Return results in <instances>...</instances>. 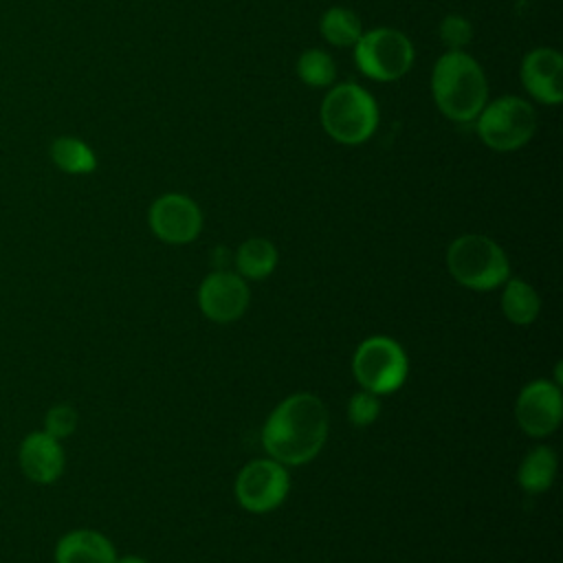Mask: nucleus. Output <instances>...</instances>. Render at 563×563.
<instances>
[{"label": "nucleus", "instance_id": "22", "mask_svg": "<svg viewBox=\"0 0 563 563\" xmlns=\"http://www.w3.org/2000/svg\"><path fill=\"white\" fill-rule=\"evenodd\" d=\"M440 37L449 51H462L473 37V26L462 15H446L440 24Z\"/></svg>", "mask_w": 563, "mask_h": 563}, {"label": "nucleus", "instance_id": "4", "mask_svg": "<svg viewBox=\"0 0 563 563\" xmlns=\"http://www.w3.org/2000/svg\"><path fill=\"white\" fill-rule=\"evenodd\" d=\"M446 264L455 282L473 290H490L510 277V264L497 242L486 235H460L446 251Z\"/></svg>", "mask_w": 563, "mask_h": 563}, {"label": "nucleus", "instance_id": "24", "mask_svg": "<svg viewBox=\"0 0 563 563\" xmlns=\"http://www.w3.org/2000/svg\"><path fill=\"white\" fill-rule=\"evenodd\" d=\"M114 563H147L141 556H123V559H114Z\"/></svg>", "mask_w": 563, "mask_h": 563}, {"label": "nucleus", "instance_id": "14", "mask_svg": "<svg viewBox=\"0 0 563 563\" xmlns=\"http://www.w3.org/2000/svg\"><path fill=\"white\" fill-rule=\"evenodd\" d=\"M114 559L112 543L97 530L66 532L55 545V563H114Z\"/></svg>", "mask_w": 563, "mask_h": 563}, {"label": "nucleus", "instance_id": "3", "mask_svg": "<svg viewBox=\"0 0 563 563\" xmlns=\"http://www.w3.org/2000/svg\"><path fill=\"white\" fill-rule=\"evenodd\" d=\"M321 123L336 143L361 145L378 125V108L374 97L358 84H339L321 103Z\"/></svg>", "mask_w": 563, "mask_h": 563}, {"label": "nucleus", "instance_id": "15", "mask_svg": "<svg viewBox=\"0 0 563 563\" xmlns=\"http://www.w3.org/2000/svg\"><path fill=\"white\" fill-rule=\"evenodd\" d=\"M519 486L530 493H543L556 477V453L550 446H534L519 466Z\"/></svg>", "mask_w": 563, "mask_h": 563}, {"label": "nucleus", "instance_id": "11", "mask_svg": "<svg viewBox=\"0 0 563 563\" xmlns=\"http://www.w3.org/2000/svg\"><path fill=\"white\" fill-rule=\"evenodd\" d=\"M249 297L251 295L244 277L229 271H216L207 275L198 290L200 310L216 323L240 319L249 306Z\"/></svg>", "mask_w": 563, "mask_h": 563}, {"label": "nucleus", "instance_id": "2", "mask_svg": "<svg viewBox=\"0 0 563 563\" xmlns=\"http://www.w3.org/2000/svg\"><path fill=\"white\" fill-rule=\"evenodd\" d=\"M431 90L438 110L457 123L473 121L488 103L486 75L464 51H446L435 62Z\"/></svg>", "mask_w": 563, "mask_h": 563}, {"label": "nucleus", "instance_id": "10", "mask_svg": "<svg viewBox=\"0 0 563 563\" xmlns=\"http://www.w3.org/2000/svg\"><path fill=\"white\" fill-rule=\"evenodd\" d=\"M515 416L519 427L532 438H543L556 431L563 418L559 385L550 380H534L526 385L517 398Z\"/></svg>", "mask_w": 563, "mask_h": 563}, {"label": "nucleus", "instance_id": "16", "mask_svg": "<svg viewBox=\"0 0 563 563\" xmlns=\"http://www.w3.org/2000/svg\"><path fill=\"white\" fill-rule=\"evenodd\" d=\"M235 266H238L240 277L264 279L277 266V249L271 240L251 238L244 244H240V249L235 253Z\"/></svg>", "mask_w": 563, "mask_h": 563}, {"label": "nucleus", "instance_id": "6", "mask_svg": "<svg viewBox=\"0 0 563 563\" xmlns=\"http://www.w3.org/2000/svg\"><path fill=\"white\" fill-rule=\"evenodd\" d=\"M354 59L369 79L394 81L411 68L413 46L402 31L378 26L361 33L354 44Z\"/></svg>", "mask_w": 563, "mask_h": 563}, {"label": "nucleus", "instance_id": "12", "mask_svg": "<svg viewBox=\"0 0 563 563\" xmlns=\"http://www.w3.org/2000/svg\"><path fill=\"white\" fill-rule=\"evenodd\" d=\"M521 84L541 103L556 106L563 99V57L559 51L539 46L521 62Z\"/></svg>", "mask_w": 563, "mask_h": 563}, {"label": "nucleus", "instance_id": "1", "mask_svg": "<svg viewBox=\"0 0 563 563\" xmlns=\"http://www.w3.org/2000/svg\"><path fill=\"white\" fill-rule=\"evenodd\" d=\"M328 409L314 394L301 391L282 400L268 416L262 442L279 464L310 462L328 438Z\"/></svg>", "mask_w": 563, "mask_h": 563}, {"label": "nucleus", "instance_id": "19", "mask_svg": "<svg viewBox=\"0 0 563 563\" xmlns=\"http://www.w3.org/2000/svg\"><path fill=\"white\" fill-rule=\"evenodd\" d=\"M319 31L325 42H330L332 46L345 48V46H354L358 42L363 26L354 11H350L345 7H332L321 15Z\"/></svg>", "mask_w": 563, "mask_h": 563}, {"label": "nucleus", "instance_id": "21", "mask_svg": "<svg viewBox=\"0 0 563 563\" xmlns=\"http://www.w3.org/2000/svg\"><path fill=\"white\" fill-rule=\"evenodd\" d=\"M380 413V400L378 394H372L367 389L354 394L347 402V418L356 427H367L372 424Z\"/></svg>", "mask_w": 563, "mask_h": 563}, {"label": "nucleus", "instance_id": "23", "mask_svg": "<svg viewBox=\"0 0 563 563\" xmlns=\"http://www.w3.org/2000/svg\"><path fill=\"white\" fill-rule=\"evenodd\" d=\"M44 427H46V433L53 435L55 440L68 438L77 427V411L70 405H55L48 409Z\"/></svg>", "mask_w": 563, "mask_h": 563}, {"label": "nucleus", "instance_id": "17", "mask_svg": "<svg viewBox=\"0 0 563 563\" xmlns=\"http://www.w3.org/2000/svg\"><path fill=\"white\" fill-rule=\"evenodd\" d=\"M504 284L506 288L501 295V310L506 319L515 325H530L541 308L539 295L523 279H506Z\"/></svg>", "mask_w": 563, "mask_h": 563}, {"label": "nucleus", "instance_id": "5", "mask_svg": "<svg viewBox=\"0 0 563 563\" xmlns=\"http://www.w3.org/2000/svg\"><path fill=\"white\" fill-rule=\"evenodd\" d=\"M537 128L534 108L515 95L499 97L477 114V134L486 147L510 152L526 145Z\"/></svg>", "mask_w": 563, "mask_h": 563}, {"label": "nucleus", "instance_id": "13", "mask_svg": "<svg viewBox=\"0 0 563 563\" xmlns=\"http://www.w3.org/2000/svg\"><path fill=\"white\" fill-rule=\"evenodd\" d=\"M22 473L35 484H53L64 471V451L59 440L46 431L29 433L20 444Z\"/></svg>", "mask_w": 563, "mask_h": 563}, {"label": "nucleus", "instance_id": "8", "mask_svg": "<svg viewBox=\"0 0 563 563\" xmlns=\"http://www.w3.org/2000/svg\"><path fill=\"white\" fill-rule=\"evenodd\" d=\"M290 488L288 471L277 460H253L235 479V497L249 512L277 508Z\"/></svg>", "mask_w": 563, "mask_h": 563}, {"label": "nucleus", "instance_id": "20", "mask_svg": "<svg viewBox=\"0 0 563 563\" xmlns=\"http://www.w3.org/2000/svg\"><path fill=\"white\" fill-rule=\"evenodd\" d=\"M297 75L306 86L323 88L334 81L336 66H334V59L325 51L308 48L301 53V57L297 62Z\"/></svg>", "mask_w": 563, "mask_h": 563}, {"label": "nucleus", "instance_id": "18", "mask_svg": "<svg viewBox=\"0 0 563 563\" xmlns=\"http://www.w3.org/2000/svg\"><path fill=\"white\" fill-rule=\"evenodd\" d=\"M51 158L66 174H90L97 167L95 152L77 136H57L51 143Z\"/></svg>", "mask_w": 563, "mask_h": 563}, {"label": "nucleus", "instance_id": "7", "mask_svg": "<svg viewBox=\"0 0 563 563\" xmlns=\"http://www.w3.org/2000/svg\"><path fill=\"white\" fill-rule=\"evenodd\" d=\"M352 369L363 389L372 394H391L407 378V354L389 336L365 339L352 358Z\"/></svg>", "mask_w": 563, "mask_h": 563}, {"label": "nucleus", "instance_id": "9", "mask_svg": "<svg viewBox=\"0 0 563 563\" xmlns=\"http://www.w3.org/2000/svg\"><path fill=\"white\" fill-rule=\"evenodd\" d=\"M150 227L154 235L167 244H187L202 229L198 205L183 194H165L150 207Z\"/></svg>", "mask_w": 563, "mask_h": 563}]
</instances>
